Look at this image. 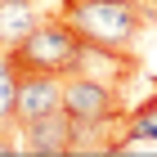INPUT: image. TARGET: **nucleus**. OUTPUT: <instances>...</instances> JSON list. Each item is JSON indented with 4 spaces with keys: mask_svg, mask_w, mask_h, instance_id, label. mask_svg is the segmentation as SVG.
<instances>
[{
    "mask_svg": "<svg viewBox=\"0 0 157 157\" xmlns=\"http://www.w3.org/2000/svg\"><path fill=\"white\" fill-rule=\"evenodd\" d=\"M81 54H85V40L67 23V13L40 18L36 32L23 45L9 49L13 72H40V76H72V72H81Z\"/></svg>",
    "mask_w": 157,
    "mask_h": 157,
    "instance_id": "f257e3e1",
    "label": "nucleus"
},
{
    "mask_svg": "<svg viewBox=\"0 0 157 157\" xmlns=\"http://www.w3.org/2000/svg\"><path fill=\"white\" fill-rule=\"evenodd\" d=\"M67 23L81 32L85 45L94 49H126L135 45V36L144 32V13L135 9L130 0H67Z\"/></svg>",
    "mask_w": 157,
    "mask_h": 157,
    "instance_id": "f03ea898",
    "label": "nucleus"
},
{
    "mask_svg": "<svg viewBox=\"0 0 157 157\" xmlns=\"http://www.w3.org/2000/svg\"><path fill=\"white\" fill-rule=\"evenodd\" d=\"M63 112L72 121H112L121 117V103L108 81H99L90 72H72L63 76Z\"/></svg>",
    "mask_w": 157,
    "mask_h": 157,
    "instance_id": "7ed1b4c3",
    "label": "nucleus"
},
{
    "mask_svg": "<svg viewBox=\"0 0 157 157\" xmlns=\"http://www.w3.org/2000/svg\"><path fill=\"white\" fill-rule=\"evenodd\" d=\"M59 108H63V76L18 72V103H13L18 126L40 121V117H49V112H59Z\"/></svg>",
    "mask_w": 157,
    "mask_h": 157,
    "instance_id": "20e7f679",
    "label": "nucleus"
},
{
    "mask_svg": "<svg viewBox=\"0 0 157 157\" xmlns=\"http://www.w3.org/2000/svg\"><path fill=\"white\" fill-rule=\"evenodd\" d=\"M18 130L27 135V153H36V157H63V153H72V117L67 112H49V117L40 121H27V126H18Z\"/></svg>",
    "mask_w": 157,
    "mask_h": 157,
    "instance_id": "39448f33",
    "label": "nucleus"
},
{
    "mask_svg": "<svg viewBox=\"0 0 157 157\" xmlns=\"http://www.w3.org/2000/svg\"><path fill=\"white\" fill-rule=\"evenodd\" d=\"M36 23H40L36 0H0V49L9 54L13 45H23L36 32Z\"/></svg>",
    "mask_w": 157,
    "mask_h": 157,
    "instance_id": "423d86ee",
    "label": "nucleus"
},
{
    "mask_svg": "<svg viewBox=\"0 0 157 157\" xmlns=\"http://www.w3.org/2000/svg\"><path fill=\"white\" fill-rule=\"evenodd\" d=\"M13 103H18V72H13V59L0 49V130H18V117H13Z\"/></svg>",
    "mask_w": 157,
    "mask_h": 157,
    "instance_id": "0eeeda50",
    "label": "nucleus"
},
{
    "mask_svg": "<svg viewBox=\"0 0 157 157\" xmlns=\"http://www.w3.org/2000/svg\"><path fill=\"white\" fill-rule=\"evenodd\" d=\"M130 139H144V144H157V99H148L144 108H135L130 121H126V144Z\"/></svg>",
    "mask_w": 157,
    "mask_h": 157,
    "instance_id": "6e6552de",
    "label": "nucleus"
},
{
    "mask_svg": "<svg viewBox=\"0 0 157 157\" xmlns=\"http://www.w3.org/2000/svg\"><path fill=\"white\" fill-rule=\"evenodd\" d=\"M130 5L144 13V23H157V0H130Z\"/></svg>",
    "mask_w": 157,
    "mask_h": 157,
    "instance_id": "1a4fd4ad",
    "label": "nucleus"
}]
</instances>
